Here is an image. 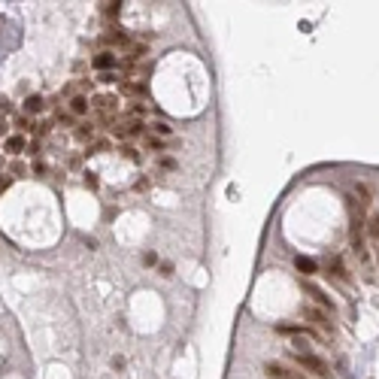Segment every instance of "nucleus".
<instances>
[{"label":"nucleus","mask_w":379,"mask_h":379,"mask_svg":"<svg viewBox=\"0 0 379 379\" xmlns=\"http://www.w3.org/2000/svg\"><path fill=\"white\" fill-rule=\"evenodd\" d=\"M294 364L303 367L307 373L319 376V379H331V364L325 358H319L316 352H294Z\"/></svg>","instance_id":"1"},{"label":"nucleus","mask_w":379,"mask_h":379,"mask_svg":"<svg viewBox=\"0 0 379 379\" xmlns=\"http://www.w3.org/2000/svg\"><path fill=\"white\" fill-rule=\"evenodd\" d=\"M300 285H303V291H307V294H310V297H313V300L319 303V307H322V310H328L331 316L337 313V303H334V300H331V297H328V294H325V291H322L319 285H313L310 279H300Z\"/></svg>","instance_id":"2"},{"label":"nucleus","mask_w":379,"mask_h":379,"mask_svg":"<svg viewBox=\"0 0 379 379\" xmlns=\"http://www.w3.org/2000/svg\"><path fill=\"white\" fill-rule=\"evenodd\" d=\"M303 319H310L313 325H319V328H322L325 334H331V337L337 334V328H334V322H331V319H328L325 313H319L316 307H307V310H303Z\"/></svg>","instance_id":"3"},{"label":"nucleus","mask_w":379,"mask_h":379,"mask_svg":"<svg viewBox=\"0 0 379 379\" xmlns=\"http://www.w3.org/2000/svg\"><path fill=\"white\" fill-rule=\"evenodd\" d=\"M264 370H267V376H270V379H307L303 373H297V370H288V367H285V364H279V361H270Z\"/></svg>","instance_id":"4"},{"label":"nucleus","mask_w":379,"mask_h":379,"mask_svg":"<svg viewBox=\"0 0 379 379\" xmlns=\"http://www.w3.org/2000/svg\"><path fill=\"white\" fill-rule=\"evenodd\" d=\"M116 103H119L116 97H109V94H97L91 106H94V109L100 112V119H103V122H109V116H112V112H116Z\"/></svg>","instance_id":"5"},{"label":"nucleus","mask_w":379,"mask_h":379,"mask_svg":"<svg viewBox=\"0 0 379 379\" xmlns=\"http://www.w3.org/2000/svg\"><path fill=\"white\" fill-rule=\"evenodd\" d=\"M112 134L122 137V140H131V137H140V134H143V125H140V122H122V125L112 128Z\"/></svg>","instance_id":"6"},{"label":"nucleus","mask_w":379,"mask_h":379,"mask_svg":"<svg viewBox=\"0 0 379 379\" xmlns=\"http://www.w3.org/2000/svg\"><path fill=\"white\" fill-rule=\"evenodd\" d=\"M328 276H334V279H340V282H349V270L343 267V261H340L337 255L328 258Z\"/></svg>","instance_id":"7"},{"label":"nucleus","mask_w":379,"mask_h":379,"mask_svg":"<svg viewBox=\"0 0 379 379\" xmlns=\"http://www.w3.org/2000/svg\"><path fill=\"white\" fill-rule=\"evenodd\" d=\"M116 64H119V58L112 55V52H100V55H94V61H91V67H94V70H100V73L112 70Z\"/></svg>","instance_id":"8"},{"label":"nucleus","mask_w":379,"mask_h":379,"mask_svg":"<svg viewBox=\"0 0 379 379\" xmlns=\"http://www.w3.org/2000/svg\"><path fill=\"white\" fill-rule=\"evenodd\" d=\"M88 109H91V103H88L85 94H73L70 97V116H88Z\"/></svg>","instance_id":"9"},{"label":"nucleus","mask_w":379,"mask_h":379,"mask_svg":"<svg viewBox=\"0 0 379 379\" xmlns=\"http://www.w3.org/2000/svg\"><path fill=\"white\" fill-rule=\"evenodd\" d=\"M3 152H6V155H21V152H24V137H21V134H12V137H6V143H3Z\"/></svg>","instance_id":"10"},{"label":"nucleus","mask_w":379,"mask_h":379,"mask_svg":"<svg viewBox=\"0 0 379 379\" xmlns=\"http://www.w3.org/2000/svg\"><path fill=\"white\" fill-rule=\"evenodd\" d=\"M294 267L303 273V279L313 276V273L319 270V267H316V261H313V258H307V255H297V258H294Z\"/></svg>","instance_id":"11"},{"label":"nucleus","mask_w":379,"mask_h":379,"mask_svg":"<svg viewBox=\"0 0 379 379\" xmlns=\"http://www.w3.org/2000/svg\"><path fill=\"white\" fill-rule=\"evenodd\" d=\"M279 334H297V337H313V328L310 325H276Z\"/></svg>","instance_id":"12"},{"label":"nucleus","mask_w":379,"mask_h":379,"mask_svg":"<svg viewBox=\"0 0 379 379\" xmlns=\"http://www.w3.org/2000/svg\"><path fill=\"white\" fill-rule=\"evenodd\" d=\"M43 109H46V100L40 94H30L24 100V112H27V116H36V112H43Z\"/></svg>","instance_id":"13"},{"label":"nucleus","mask_w":379,"mask_h":379,"mask_svg":"<svg viewBox=\"0 0 379 379\" xmlns=\"http://www.w3.org/2000/svg\"><path fill=\"white\" fill-rule=\"evenodd\" d=\"M103 43H109V46H125L128 43V33L125 30H112V33L103 36Z\"/></svg>","instance_id":"14"},{"label":"nucleus","mask_w":379,"mask_h":379,"mask_svg":"<svg viewBox=\"0 0 379 379\" xmlns=\"http://www.w3.org/2000/svg\"><path fill=\"white\" fill-rule=\"evenodd\" d=\"M367 234H370V240L379 246V212L370 215V221H367Z\"/></svg>","instance_id":"15"},{"label":"nucleus","mask_w":379,"mask_h":379,"mask_svg":"<svg viewBox=\"0 0 379 379\" xmlns=\"http://www.w3.org/2000/svg\"><path fill=\"white\" fill-rule=\"evenodd\" d=\"M76 137H79V140H91V137H94V125H91V122L76 125Z\"/></svg>","instance_id":"16"},{"label":"nucleus","mask_w":379,"mask_h":379,"mask_svg":"<svg viewBox=\"0 0 379 379\" xmlns=\"http://www.w3.org/2000/svg\"><path fill=\"white\" fill-rule=\"evenodd\" d=\"M152 131H155L158 137H170V131H173V128H170L167 122H155V125H152Z\"/></svg>","instance_id":"17"},{"label":"nucleus","mask_w":379,"mask_h":379,"mask_svg":"<svg viewBox=\"0 0 379 379\" xmlns=\"http://www.w3.org/2000/svg\"><path fill=\"white\" fill-rule=\"evenodd\" d=\"M158 273H161V276H173V264H170V261H161V264H158Z\"/></svg>","instance_id":"18"},{"label":"nucleus","mask_w":379,"mask_h":379,"mask_svg":"<svg viewBox=\"0 0 379 379\" xmlns=\"http://www.w3.org/2000/svg\"><path fill=\"white\" fill-rule=\"evenodd\" d=\"M15 128H18V131H33L30 122H27V116H18V119H15Z\"/></svg>","instance_id":"19"},{"label":"nucleus","mask_w":379,"mask_h":379,"mask_svg":"<svg viewBox=\"0 0 379 379\" xmlns=\"http://www.w3.org/2000/svg\"><path fill=\"white\" fill-rule=\"evenodd\" d=\"M9 173H12V179H18V176H24V173H27V167H24V164H18V161H15V164H12V170H9Z\"/></svg>","instance_id":"20"},{"label":"nucleus","mask_w":379,"mask_h":379,"mask_svg":"<svg viewBox=\"0 0 379 379\" xmlns=\"http://www.w3.org/2000/svg\"><path fill=\"white\" fill-rule=\"evenodd\" d=\"M122 152H125V158H128V161H140V152H137V149H131V146H125Z\"/></svg>","instance_id":"21"},{"label":"nucleus","mask_w":379,"mask_h":379,"mask_svg":"<svg viewBox=\"0 0 379 379\" xmlns=\"http://www.w3.org/2000/svg\"><path fill=\"white\" fill-rule=\"evenodd\" d=\"M128 112H131V116H143V112H146V106H143V103H137V100H134V103H131V109H128Z\"/></svg>","instance_id":"22"},{"label":"nucleus","mask_w":379,"mask_h":379,"mask_svg":"<svg viewBox=\"0 0 379 379\" xmlns=\"http://www.w3.org/2000/svg\"><path fill=\"white\" fill-rule=\"evenodd\" d=\"M149 149H161L164 152V140H158V137H149V143H146Z\"/></svg>","instance_id":"23"},{"label":"nucleus","mask_w":379,"mask_h":379,"mask_svg":"<svg viewBox=\"0 0 379 379\" xmlns=\"http://www.w3.org/2000/svg\"><path fill=\"white\" fill-rule=\"evenodd\" d=\"M122 12V3H106V15H119Z\"/></svg>","instance_id":"24"},{"label":"nucleus","mask_w":379,"mask_h":379,"mask_svg":"<svg viewBox=\"0 0 379 379\" xmlns=\"http://www.w3.org/2000/svg\"><path fill=\"white\" fill-rule=\"evenodd\" d=\"M33 131H36V134H40V137H46V134L52 131V125H49V122H43V125H36Z\"/></svg>","instance_id":"25"},{"label":"nucleus","mask_w":379,"mask_h":379,"mask_svg":"<svg viewBox=\"0 0 379 379\" xmlns=\"http://www.w3.org/2000/svg\"><path fill=\"white\" fill-rule=\"evenodd\" d=\"M155 261H158V255H155V252H146V255H143V264H149V267H152Z\"/></svg>","instance_id":"26"},{"label":"nucleus","mask_w":379,"mask_h":379,"mask_svg":"<svg viewBox=\"0 0 379 379\" xmlns=\"http://www.w3.org/2000/svg\"><path fill=\"white\" fill-rule=\"evenodd\" d=\"M33 173H36V176H46V164L36 161V164H33Z\"/></svg>","instance_id":"27"},{"label":"nucleus","mask_w":379,"mask_h":379,"mask_svg":"<svg viewBox=\"0 0 379 379\" xmlns=\"http://www.w3.org/2000/svg\"><path fill=\"white\" fill-rule=\"evenodd\" d=\"M85 185H88V188H97V179H94V173H85Z\"/></svg>","instance_id":"28"},{"label":"nucleus","mask_w":379,"mask_h":379,"mask_svg":"<svg viewBox=\"0 0 379 379\" xmlns=\"http://www.w3.org/2000/svg\"><path fill=\"white\" fill-rule=\"evenodd\" d=\"M6 185H9V176H0V191H3Z\"/></svg>","instance_id":"29"}]
</instances>
